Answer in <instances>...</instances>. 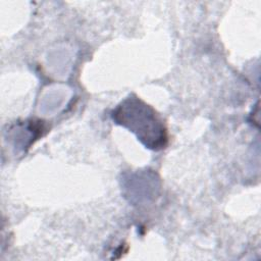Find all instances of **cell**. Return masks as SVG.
<instances>
[{
  "label": "cell",
  "mask_w": 261,
  "mask_h": 261,
  "mask_svg": "<svg viewBox=\"0 0 261 261\" xmlns=\"http://www.w3.org/2000/svg\"><path fill=\"white\" fill-rule=\"evenodd\" d=\"M111 118L129 132L151 150H162L167 146L168 134L161 116L153 107L132 95L121 101L112 111Z\"/></svg>",
  "instance_id": "6da1fadb"
}]
</instances>
